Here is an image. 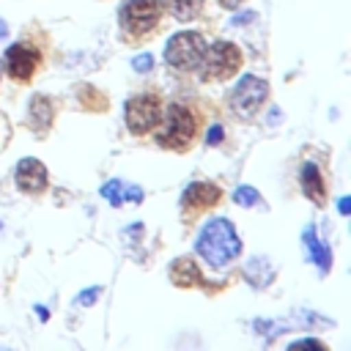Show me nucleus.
Here are the masks:
<instances>
[{
  "label": "nucleus",
  "mask_w": 351,
  "mask_h": 351,
  "mask_svg": "<svg viewBox=\"0 0 351 351\" xmlns=\"http://www.w3.org/2000/svg\"><path fill=\"white\" fill-rule=\"evenodd\" d=\"M170 280H173L176 285H181V288H192V285H200V282H203V277H200V271H197V263H192L189 258L173 261V266H170Z\"/></svg>",
  "instance_id": "obj_12"
},
{
  "label": "nucleus",
  "mask_w": 351,
  "mask_h": 351,
  "mask_svg": "<svg viewBox=\"0 0 351 351\" xmlns=\"http://www.w3.org/2000/svg\"><path fill=\"white\" fill-rule=\"evenodd\" d=\"M302 189H304V195H307L315 206H324L326 186H324V176L318 173V167H315L313 162H304V165H302Z\"/></svg>",
  "instance_id": "obj_11"
},
{
  "label": "nucleus",
  "mask_w": 351,
  "mask_h": 351,
  "mask_svg": "<svg viewBox=\"0 0 351 351\" xmlns=\"http://www.w3.org/2000/svg\"><path fill=\"white\" fill-rule=\"evenodd\" d=\"M151 66H154V55H148V52H143V55H137V58L132 60V69L140 71V74L151 71Z\"/></svg>",
  "instance_id": "obj_18"
},
{
  "label": "nucleus",
  "mask_w": 351,
  "mask_h": 351,
  "mask_svg": "<svg viewBox=\"0 0 351 351\" xmlns=\"http://www.w3.org/2000/svg\"><path fill=\"white\" fill-rule=\"evenodd\" d=\"M162 5H165L176 19L189 22V19H195V16L200 14L203 0H162Z\"/></svg>",
  "instance_id": "obj_13"
},
{
  "label": "nucleus",
  "mask_w": 351,
  "mask_h": 351,
  "mask_svg": "<svg viewBox=\"0 0 351 351\" xmlns=\"http://www.w3.org/2000/svg\"><path fill=\"white\" fill-rule=\"evenodd\" d=\"M162 16V3L159 0H126L121 8V27L126 36L140 38L156 30Z\"/></svg>",
  "instance_id": "obj_4"
},
{
  "label": "nucleus",
  "mask_w": 351,
  "mask_h": 351,
  "mask_svg": "<svg viewBox=\"0 0 351 351\" xmlns=\"http://www.w3.org/2000/svg\"><path fill=\"white\" fill-rule=\"evenodd\" d=\"M233 200H236L239 206L250 208V206H258V203H261V195H258V189H252V186H239V189L233 192Z\"/></svg>",
  "instance_id": "obj_16"
},
{
  "label": "nucleus",
  "mask_w": 351,
  "mask_h": 351,
  "mask_svg": "<svg viewBox=\"0 0 351 351\" xmlns=\"http://www.w3.org/2000/svg\"><path fill=\"white\" fill-rule=\"evenodd\" d=\"M203 52H206V44H203V36L195 33V30H184V33H176L167 47H165V60L178 69V71H195L200 69V60H203Z\"/></svg>",
  "instance_id": "obj_3"
},
{
  "label": "nucleus",
  "mask_w": 351,
  "mask_h": 351,
  "mask_svg": "<svg viewBox=\"0 0 351 351\" xmlns=\"http://www.w3.org/2000/svg\"><path fill=\"white\" fill-rule=\"evenodd\" d=\"M217 3H219L222 8H239V5L244 3V0H217Z\"/></svg>",
  "instance_id": "obj_23"
},
{
  "label": "nucleus",
  "mask_w": 351,
  "mask_h": 351,
  "mask_svg": "<svg viewBox=\"0 0 351 351\" xmlns=\"http://www.w3.org/2000/svg\"><path fill=\"white\" fill-rule=\"evenodd\" d=\"M162 118V104L156 96L151 93H143V96H134L126 101V126L137 134H145L151 129H156Z\"/></svg>",
  "instance_id": "obj_7"
},
{
  "label": "nucleus",
  "mask_w": 351,
  "mask_h": 351,
  "mask_svg": "<svg viewBox=\"0 0 351 351\" xmlns=\"http://www.w3.org/2000/svg\"><path fill=\"white\" fill-rule=\"evenodd\" d=\"M123 197L132 200V203H140L143 200V189L140 186H123Z\"/></svg>",
  "instance_id": "obj_19"
},
{
  "label": "nucleus",
  "mask_w": 351,
  "mask_h": 351,
  "mask_svg": "<svg viewBox=\"0 0 351 351\" xmlns=\"http://www.w3.org/2000/svg\"><path fill=\"white\" fill-rule=\"evenodd\" d=\"M291 348H318V351H324V343H318V340H299V343H291Z\"/></svg>",
  "instance_id": "obj_22"
},
{
  "label": "nucleus",
  "mask_w": 351,
  "mask_h": 351,
  "mask_svg": "<svg viewBox=\"0 0 351 351\" xmlns=\"http://www.w3.org/2000/svg\"><path fill=\"white\" fill-rule=\"evenodd\" d=\"M195 247H197L200 258H203L208 266L219 269V266H228L230 261L239 258V252H241V239L236 236L233 225H230L225 217H214V219H208V222L203 225V230H200Z\"/></svg>",
  "instance_id": "obj_1"
},
{
  "label": "nucleus",
  "mask_w": 351,
  "mask_h": 351,
  "mask_svg": "<svg viewBox=\"0 0 351 351\" xmlns=\"http://www.w3.org/2000/svg\"><path fill=\"white\" fill-rule=\"evenodd\" d=\"M16 186L25 189V192H41L47 186V167L33 159V156H25L19 165H16Z\"/></svg>",
  "instance_id": "obj_9"
},
{
  "label": "nucleus",
  "mask_w": 351,
  "mask_h": 351,
  "mask_svg": "<svg viewBox=\"0 0 351 351\" xmlns=\"http://www.w3.org/2000/svg\"><path fill=\"white\" fill-rule=\"evenodd\" d=\"M304 247L310 250V258L321 266V271H329V266H332V255H329V250L315 239V230H313V228L304 230Z\"/></svg>",
  "instance_id": "obj_14"
},
{
  "label": "nucleus",
  "mask_w": 351,
  "mask_h": 351,
  "mask_svg": "<svg viewBox=\"0 0 351 351\" xmlns=\"http://www.w3.org/2000/svg\"><path fill=\"white\" fill-rule=\"evenodd\" d=\"M266 96H269V82L261 80V77H255V74H244L236 82L233 93H230V110L239 118H252L263 107Z\"/></svg>",
  "instance_id": "obj_6"
},
{
  "label": "nucleus",
  "mask_w": 351,
  "mask_h": 351,
  "mask_svg": "<svg viewBox=\"0 0 351 351\" xmlns=\"http://www.w3.org/2000/svg\"><path fill=\"white\" fill-rule=\"evenodd\" d=\"M348 206H351L348 197H343V200H340V214H348Z\"/></svg>",
  "instance_id": "obj_24"
},
{
  "label": "nucleus",
  "mask_w": 351,
  "mask_h": 351,
  "mask_svg": "<svg viewBox=\"0 0 351 351\" xmlns=\"http://www.w3.org/2000/svg\"><path fill=\"white\" fill-rule=\"evenodd\" d=\"M30 118L36 129H47L52 123V101L47 96H33L30 101Z\"/></svg>",
  "instance_id": "obj_15"
},
{
  "label": "nucleus",
  "mask_w": 351,
  "mask_h": 351,
  "mask_svg": "<svg viewBox=\"0 0 351 351\" xmlns=\"http://www.w3.org/2000/svg\"><path fill=\"white\" fill-rule=\"evenodd\" d=\"M222 132H225L222 126H211V129H208V137H206V143H208V145H217V143L222 140Z\"/></svg>",
  "instance_id": "obj_21"
},
{
  "label": "nucleus",
  "mask_w": 351,
  "mask_h": 351,
  "mask_svg": "<svg viewBox=\"0 0 351 351\" xmlns=\"http://www.w3.org/2000/svg\"><path fill=\"white\" fill-rule=\"evenodd\" d=\"M38 66V49H33L30 44H14L5 52V69L16 82H27L33 77Z\"/></svg>",
  "instance_id": "obj_8"
},
{
  "label": "nucleus",
  "mask_w": 351,
  "mask_h": 351,
  "mask_svg": "<svg viewBox=\"0 0 351 351\" xmlns=\"http://www.w3.org/2000/svg\"><path fill=\"white\" fill-rule=\"evenodd\" d=\"M162 126L156 132V143L162 148H173V151H184L192 145L195 132H197V118L192 110H186L184 104H170L165 110V118H159Z\"/></svg>",
  "instance_id": "obj_2"
},
{
  "label": "nucleus",
  "mask_w": 351,
  "mask_h": 351,
  "mask_svg": "<svg viewBox=\"0 0 351 351\" xmlns=\"http://www.w3.org/2000/svg\"><path fill=\"white\" fill-rule=\"evenodd\" d=\"M239 66H241V52L230 41H214L211 47H206L203 60H200L203 80H219V82L233 77Z\"/></svg>",
  "instance_id": "obj_5"
},
{
  "label": "nucleus",
  "mask_w": 351,
  "mask_h": 351,
  "mask_svg": "<svg viewBox=\"0 0 351 351\" xmlns=\"http://www.w3.org/2000/svg\"><path fill=\"white\" fill-rule=\"evenodd\" d=\"M101 195H104V200H110L112 206H121V200H123V184H121V181H110V184L101 186Z\"/></svg>",
  "instance_id": "obj_17"
},
{
  "label": "nucleus",
  "mask_w": 351,
  "mask_h": 351,
  "mask_svg": "<svg viewBox=\"0 0 351 351\" xmlns=\"http://www.w3.org/2000/svg\"><path fill=\"white\" fill-rule=\"evenodd\" d=\"M0 36H5V25L3 22H0Z\"/></svg>",
  "instance_id": "obj_25"
},
{
  "label": "nucleus",
  "mask_w": 351,
  "mask_h": 351,
  "mask_svg": "<svg viewBox=\"0 0 351 351\" xmlns=\"http://www.w3.org/2000/svg\"><path fill=\"white\" fill-rule=\"evenodd\" d=\"M219 200V186H214V184H208V181H195V184H189L186 189H184V195H181V203H184V208L186 211H203V208H208V206H214Z\"/></svg>",
  "instance_id": "obj_10"
},
{
  "label": "nucleus",
  "mask_w": 351,
  "mask_h": 351,
  "mask_svg": "<svg viewBox=\"0 0 351 351\" xmlns=\"http://www.w3.org/2000/svg\"><path fill=\"white\" fill-rule=\"evenodd\" d=\"M96 296H99V288H93V291H82V293L77 296V304H93Z\"/></svg>",
  "instance_id": "obj_20"
}]
</instances>
